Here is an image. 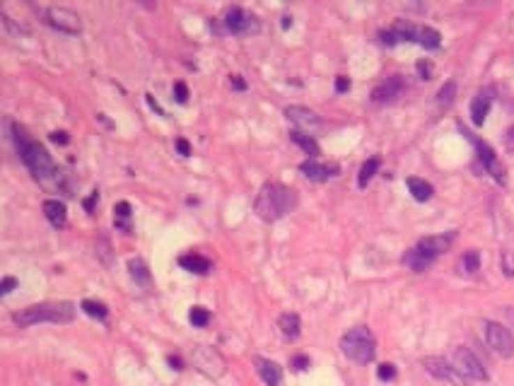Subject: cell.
Segmentation results:
<instances>
[{
	"mask_svg": "<svg viewBox=\"0 0 514 386\" xmlns=\"http://www.w3.org/2000/svg\"><path fill=\"white\" fill-rule=\"evenodd\" d=\"M340 350L348 360L358 364H370L375 362L377 355V341L372 336V331L367 326H355L348 333H343L340 338Z\"/></svg>",
	"mask_w": 514,
	"mask_h": 386,
	"instance_id": "4",
	"label": "cell"
},
{
	"mask_svg": "<svg viewBox=\"0 0 514 386\" xmlns=\"http://www.w3.org/2000/svg\"><path fill=\"white\" fill-rule=\"evenodd\" d=\"M13 140L15 148H17V155L22 160V164L31 171L36 181L46 189L61 191L66 196H73V184L68 179V174L56 167V162L51 160V155L46 153V148L41 143H36L34 138H29V133L24 130L20 123H13Z\"/></svg>",
	"mask_w": 514,
	"mask_h": 386,
	"instance_id": "1",
	"label": "cell"
},
{
	"mask_svg": "<svg viewBox=\"0 0 514 386\" xmlns=\"http://www.w3.org/2000/svg\"><path fill=\"white\" fill-rule=\"evenodd\" d=\"M416 44H421L423 49H428V51H434V49L442 46V36H439L437 29H432V27H418Z\"/></svg>",
	"mask_w": 514,
	"mask_h": 386,
	"instance_id": "24",
	"label": "cell"
},
{
	"mask_svg": "<svg viewBox=\"0 0 514 386\" xmlns=\"http://www.w3.org/2000/svg\"><path fill=\"white\" fill-rule=\"evenodd\" d=\"M179 265L183 270H188V273H196V275H208L213 268V263L208 261L206 256H201V254H183L179 256Z\"/></svg>",
	"mask_w": 514,
	"mask_h": 386,
	"instance_id": "19",
	"label": "cell"
},
{
	"mask_svg": "<svg viewBox=\"0 0 514 386\" xmlns=\"http://www.w3.org/2000/svg\"><path fill=\"white\" fill-rule=\"evenodd\" d=\"M75 311L77 309L73 302H41V304H29L15 311L13 321L20 328H29L36 323H70L75 319Z\"/></svg>",
	"mask_w": 514,
	"mask_h": 386,
	"instance_id": "3",
	"label": "cell"
},
{
	"mask_svg": "<svg viewBox=\"0 0 514 386\" xmlns=\"http://www.w3.org/2000/svg\"><path fill=\"white\" fill-rule=\"evenodd\" d=\"M452 364L456 367V372L464 379H471V382H487V372L478 357L469 350V348H456L452 353Z\"/></svg>",
	"mask_w": 514,
	"mask_h": 386,
	"instance_id": "9",
	"label": "cell"
},
{
	"mask_svg": "<svg viewBox=\"0 0 514 386\" xmlns=\"http://www.w3.org/2000/svg\"><path fill=\"white\" fill-rule=\"evenodd\" d=\"M0 17H3V24H5V29H8V34H27V29L22 27V24H15L13 22V17H8V15H0Z\"/></svg>",
	"mask_w": 514,
	"mask_h": 386,
	"instance_id": "33",
	"label": "cell"
},
{
	"mask_svg": "<svg viewBox=\"0 0 514 386\" xmlns=\"http://www.w3.org/2000/svg\"><path fill=\"white\" fill-rule=\"evenodd\" d=\"M225 29L229 34H237V36H251V34H259L261 32V22L254 13L244 8H229L225 13Z\"/></svg>",
	"mask_w": 514,
	"mask_h": 386,
	"instance_id": "8",
	"label": "cell"
},
{
	"mask_svg": "<svg viewBox=\"0 0 514 386\" xmlns=\"http://www.w3.org/2000/svg\"><path fill=\"white\" fill-rule=\"evenodd\" d=\"M176 150H179V153L183 155V157H188V155H191V145L186 143V140L183 138H179L176 140Z\"/></svg>",
	"mask_w": 514,
	"mask_h": 386,
	"instance_id": "41",
	"label": "cell"
},
{
	"mask_svg": "<svg viewBox=\"0 0 514 386\" xmlns=\"http://www.w3.org/2000/svg\"><path fill=\"white\" fill-rule=\"evenodd\" d=\"M232 87H234V90H239V92L246 90V82L242 80V75H232Z\"/></svg>",
	"mask_w": 514,
	"mask_h": 386,
	"instance_id": "42",
	"label": "cell"
},
{
	"mask_svg": "<svg viewBox=\"0 0 514 386\" xmlns=\"http://www.w3.org/2000/svg\"><path fill=\"white\" fill-rule=\"evenodd\" d=\"M128 270H130V278H133L138 285H148V283H150L148 265H145L140 258H130V261H128Z\"/></svg>",
	"mask_w": 514,
	"mask_h": 386,
	"instance_id": "26",
	"label": "cell"
},
{
	"mask_svg": "<svg viewBox=\"0 0 514 386\" xmlns=\"http://www.w3.org/2000/svg\"><path fill=\"white\" fill-rule=\"evenodd\" d=\"M82 311H85L87 316H92V319H107L109 316V309L104 302H94V300H82Z\"/></svg>",
	"mask_w": 514,
	"mask_h": 386,
	"instance_id": "27",
	"label": "cell"
},
{
	"mask_svg": "<svg viewBox=\"0 0 514 386\" xmlns=\"http://www.w3.org/2000/svg\"><path fill=\"white\" fill-rule=\"evenodd\" d=\"M492 99H495V92H492L490 87H487V90H481L478 95L474 97V102H471V121H474L476 126H483L485 123V116L492 107Z\"/></svg>",
	"mask_w": 514,
	"mask_h": 386,
	"instance_id": "14",
	"label": "cell"
},
{
	"mask_svg": "<svg viewBox=\"0 0 514 386\" xmlns=\"http://www.w3.org/2000/svg\"><path fill=\"white\" fill-rule=\"evenodd\" d=\"M97 254H99V256H102V261H104V263H112V256H109V242H107V239H99V244H97Z\"/></svg>",
	"mask_w": 514,
	"mask_h": 386,
	"instance_id": "35",
	"label": "cell"
},
{
	"mask_svg": "<svg viewBox=\"0 0 514 386\" xmlns=\"http://www.w3.org/2000/svg\"><path fill=\"white\" fill-rule=\"evenodd\" d=\"M174 97L179 104H186L188 102V87L183 85V82H174Z\"/></svg>",
	"mask_w": 514,
	"mask_h": 386,
	"instance_id": "34",
	"label": "cell"
},
{
	"mask_svg": "<svg viewBox=\"0 0 514 386\" xmlns=\"http://www.w3.org/2000/svg\"><path fill=\"white\" fill-rule=\"evenodd\" d=\"M418 72H421L423 80H430V65L428 63H418Z\"/></svg>",
	"mask_w": 514,
	"mask_h": 386,
	"instance_id": "44",
	"label": "cell"
},
{
	"mask_svg": "<svg viewBox=\"0 0 514 386\" xmlns=\"http://www.w3.org/2000/svg\"><path fill=\"white\" fill-rule=\"evenodd\" d=\"M256 372H259L261 382L266 386H280L282 384V369L278 362H273L269 357H254Z\"/></svg>",
	"mask_w": 514,
	"mask_h": 386,
	"instance_id": "15",
	"label": "cell"
},
{
	"mask_svg": "<svg viewBox=\"0 0 514 386\" xmlns=\"http://www.w3.org/2000/svg\"><path fill=\"white\" fill-rule=\"evenodd\" d=\"M191 362L198 372H203L211 379H220L227 372V362H225V357L220 355L218 348H213V346H193Z\"/></svg>",
	"mask_w": 514,
	"mask_h": 386,
	"instance_id": "6",
	"label": "cell"
},
{
	"mask_svg": "<svg viewBox=\"0 0 514 386\" xmlns=\"http://www.w3.org/2000/svg\"><path fill=\"white\" fill-rule=\"evenodd\" d=\"M403 87H406V82H403L401 75L386 77L384 82H379V85L372 90V102H375V104H391L393 99L401 97Z\"/></svg>",
	"mask_w": 514,
	"mask_h": 386,
	"instance_id": "12",
	"label": "cell"
},
{
	"mask_svg": "<svg viewBox=\"0 0 514 386\" xmlns=\"http://www.w3.org/2000/svg\"><path fill=\"white\" fill-rule=\"evenodd\" d=\"M295 203H297L295 191L278 184V181H271V184L261 186L259 196H256V203H254V210L261 220L275 222V220H280V217H285L287 213L295 208Z\"/></svg>",
	"mask_w": 514,
	"mask_h": 386,
	"instance_id": "2",
	"label": "cell"
},
{
	"mask_svg": "<svg viewBox=\"0 0 514 386\" xmlns=\"http://www.w3.org/2000/svg\"><path fill=\"white\" fill-rule=\"evenodd\" d=\"M278 328H280V333L287 338V341H295V338H300V333H302V319L295 314V311H285V314L278 316Z\"/></svg>",
	"mask_w": 514,
	"mask_h": 386,
	"instance_id": "20",
	"label": "cell"
},
{
	"mask_svg": "<svg viewBox=\"0 0 514 386\" xmlns=\"http://www.w3.org/2000/svg\"><path fill=\"white\" fill-rule=\"evenodd\" d=\"M44 215L46 220L51 222L56 229H63L68 225V210H66V203L59 201V198H49V201H44Z\"/></svg>",
	"mask_w": 514,
	"mask_h": 386,
	"instance_id": "18",
	"label": "cell"
},
{
	"mask_svg": "<svg viewBox=\"0 0 514 386\" xmlns=\"http://www.w3.org/2000/svg\"><path fill=\"white\" fill-rule=\"evenodd\" d=\"M15 288H17V278H3V285H0V295H10V292H13Z\"/></svg>",
	"mask_w": 514,
	"mask_h": 386,
	"instance_id": "36",
	"label": "cell"
},
{
	"mask_svg": "<svg viewBox=\"0 0 514 386\" xmlns=\"http://www.w3.org/2000/svg\"><path fill=\"white\" fill-rule=\"evenodd\" d=\"M483 331H485L487 346L500 355V357L505 360L514 357V336L510 333V328H505L497 321H483Z\"/></svg>",
	"mask_w": 514,
	"mask_h": 386,
	"instance_id": "10",
	"label": "cell"
},
{
	"mask_svg": "<svg viewBox=\"0 0 514 386\" xmlns=\"http://www.w3.org/2000/svg\"><path fill=\"white\" fill-rule=\"evenodd\" d=\"M290 140H292V143L300 145V148H302L304 153H307L312 160H317V157H319V153H322V150H319V145H317V140H314L312 135H304L302 130H290Z\"/></svg>",
	"mask_w": 514,
	"mask_h": 386,
	"instance_id": "23",
	"label": "cell"
},
{
	"mask_svg": "<svg viewBox=\"0 0 514 386\" xmlns=\"http://www.w3.org/2000/svg\"><path fill=\"white\" fill-rule=\"evenodd\" d=\"M188 321H191L196 328H206L208 323H211V311H208L206 307H191V311H188Z\"/></svg>",
	"mask_w": 514,
	"mask_h": 386,
	"instance_id": "28",
	"label": "cell"
},
{
	"mask_svg": "<svg viewBox=\"0 0 514 386\" xmlns=\"http://www.w3.org/2000/svg\"><path fill=\"white\" fill-rule=\"evenodd\" d=\"M423 367L425 372L430 374V377L439 379V382H447L452 386H464L466 379L461 377L459 372H456V367L449 360L444 357H437V355H430V357H423Z\"/></svg>",
	"mask_w": 514,
	"mask_h": 386,
	"instance_id": "11",
	"label": "cell"
},
{
	"mask_svg": "<svg viewBox=\"0 0 514 386\" xmlns=\"http://www.w3.org/2000/svg\"><path fill=\"white\" fill-rule=\"evenodd\" d=\"M500 265H502V273H505L507 278H514V252H502Z\"/></svg>",
	"mask_w": 514,
	"mask_h": 386,
	"instance_id": "31",
	"label": "cell"
},
{
	"mask_svg": "<svg viewBox=\"0 0 514 386\" xmlns=\"http://www.w3.org/2000/svg\"><path fill=\"white\" fill-rule=\"evenodd\" d=\"M377 377L381 379V382H391L393 377H396V367H393L391 362H384L377 367Z\"/></svg>",
	"mask_w": 514,
	"mask_h": 386,
	"instance_id": "32",
	"label": "cell"
},
{
	"mask_svg": "<svg viewBox=\"0 0 514 386\" xmlns=\"http://www.w3.org/2000/svg\"><path fill=\"white\" fill-rule=\"evenodd\" d=\"M130 220H133V208H130V203L128 201H119L116 206H114V225H116L119 232L130 234V232H133Z\"/></svg>",
	"mask_w": 514,
	"mask_h": 386,
	"instance_id": "21",
	"label": "cell"
},
{
	"mask_svg": "<svg viewBox=\"0 0 514 386\" xmlns=\"http://www.w3.org/2000/svg\"><path fill=\"white\" fill-rule=\"evenodd\" d=\"M461 133H464L466 138H469L471 143H474L476 153H478V162H481V164H483V169L492 176V179L497 181V184L505 186V184H507V171H505V164H502V162H500V157H497V155H495V150H492L487 143H483V140L476 138L474 133H469V130H466V128H461Z\"/></svg>",
	"mask_w": 514,
	"mask_h": 386,
	"instance_id": "7",
	"label": "cell"
},
{
	"mask_svg": "<svg viewBox=\"0 0 514 386\" xmlns=\"http://www.w3.org/2000/svg\"><path fill=\"white\" fill-rule=\"evenodd\" d=\"M285 116L290 123H295L297 128H317L322 126V118L307 107H287L285 109Z\"/></svg>",
	"mask_w": 514,
	"mask_h": 386,
	"instance_id": "17",
	"label": "cell"
},
{
	"mask_svg": "<svg viewBox=\"0 0 514 386\" xmlns=\"http://www.w3.org/2000/svg\"><path fill=\"white\" fill-rule=\"evenodd\" d=\"M406 186H408V191H411V196L416 198V201H421V203H425V201H430V198H432V184H428V181L425 179H418V176H411V179L406 181Z\"/></svg>",
	"mask_w": 514,
	"mask_h": 386,
	"instance_id": "22",
	"label": "cell"
},
{
	"mask_svg": "<svg viewBox=\"0 0 514 386\" xmlns=\"http://www.w3.org/2000/svg\"><path fill=\"white\" fill-rule=\"evenodd\" d=\"M505 143H507V150H510V153H514V126H512L510 130H507Z\"/></svg>",
	"mask_w": 514,
	"mask_h": 386,
	"instance_id": "43",
	"label": "cell"
},
{
	"mask_svg": "<svg viewBox=\"0 0 514 386\" xmlns=\"http://www.w3.org/2000/svg\"><path fill=\"white\" fill-rule=\"evenodd\" d=\"M290 24H292V17H282V27H290Z\"/></svg>",
	"mask_w": 514,
	"mask_h": 386,
	"instance_id": "46",
	"label": "cell"
},
{
	"mask_svg": "<svg viewBox=\"0 0 514 386\" xmlns=\"http://www.w3.org/2000/svg\"><path fill=\"white\" fill-rule=\"evenodd\" d=\"M350 90V80L345 75L335 77V92H348Z\"/></svg>",
	"mask_w": 514,
	"mask_h": 386,
	"instance_id": "39",
	"label": "cell"
},
{
	"mask_svg": "<svg viewBox=\"0 0 514 386\" xmlns=\"http://www.w3.org/2000/svg\"><path fill=\"white\" fill-rule=\"evenodd\" d=\"M51 140H54L56 145H68V140L70 138H68L66 130H54V133H51Z\"/></svg>",
	"mask_w": 514,
	"mask_h": 386,
	"instance_id": "38",
	"label": "cell"
},
{
	"mask_svg": "<svg viewBox=\"0 0 514 386\" xmlns=\"http://www.w3.org/2000/svg\"><path fill=\"white\" fill-rule=\"evenodd\" d=\"M99 201V193L97 191H92L90 193V198H85V203H82V206H85V210L87 213H92L94 210V203H97Z\"/></svg>",
	"mask_w": 514,
	"mask_h": 386,
	"instance_id": "40",
	"label": "cell"
},
{
	"mask_svg": "<svg viewBox=\"0 0 514 386\" xmlns=\"http://www.w3.org/2000/svg\"><path fill=\"white\" fill-rule=\"evenodd\" d=\"M292 367H295V369H307L309 367V357H307V355H295V357H292Z\"/></svg>",
	"mask_w": 514,
	"mask_h": 386,
	"instance_id": "37",
	"label": "cell"
},
{
	"mask_svg": "<svg viewBox=\"0 0 514 386\" xmlns=\"http://www.w3.org/2000/svg\"><path fill=\"white\" fill-rule=\"evenodd\" d=\"M36 13H39V17L44 20L49 27L59 29L63 34L77 36L82 32V22H80V17H77V13H73V10H68V8L51 5V8H36Z\"/></svg>",
	"mask_w": 514,
	"mask_h": 386,
	"instance_id": "5",
	"label": "cell"
},
{
	"mask_svg": "<svg viewBox=\"0 0 514 386\" xmlns=\"http://www.w3.org/2000/svg\"><path fill=\"white\" fill-rule=\"evenodd\" d=\"M300 171L307 176L309 181H328L331 176L338 174V167L335 164H319L317 160H307L300 164Z\"/></svg>",
	"mask_w": 514,
	"mask_h": 386,
	"instance_id": "16",
	"label": "cell"
},
{
	"mask_svg": "<svg viewBox=\"0 0 514 386\" xmlns=\"http://www.w3.org/2000/svg\"><path fill=\"white\" fill-rule=\"evenodd\" d=\"M379 167H381L379 157H370L363 167H360V174H358V186H360V189H365V186L375 179V174L379 171Z\"/></svg>",
	"mask_w": 514,
	"mask_h": 386,
	"instance_id": "25",
	"label": "cell"
},
{
	"mask_svg": "<svg viewBox=\"0 0 514 386\" xmlns=\"http://www.w3.org/2000/svg\"><path fill=\"white\" fill-rule=\"evenodd\" d=\"M454 237H456L454 232L437 234V237H425V239H421V242H418V247H421L430 258H437V256H442L444 252H449V247H452Z\"/></svg>",
	"mask_w": 514,
	"mask_h": 386,
	"instance_id": "13",
	"label": "cell"
},
{
	"mask_svg": "<svg viewBox=\"0 0 514 386\" xmlns=\"http://www.w3.org/2000/svg\"><path fill=\"white\" fill-rule=\"evenodd\" d=\"M167 360H169L172 369H183V367H181V360H179V357H172V355H169V357H167Z\"/></svg>",
	"mask_w": 514,
	"mask_h": 386,
	"instance_id": "45",
	"label": "cell"
},
{
	"mask_svg": "<svg viewBox=\"0 0 514 386\" xmlns=\"http://www.w3.org/2000/svg\"><path fill=\"white\" fill-rule=\"evenodd\" d=\"M461 265H464V270L469 275H474L476 270L481 268V254L476 252V249H469V252L464 254V261H461Z\"/></svg>",
	"mask_w": 514,
	"mask_h": 386,
	"instance_id": "29",
	"label": "cell"
},
{
	"mask_svg": "<svg viewBox=\"0 0 514 386\" xmlns=\"http://www.w3.org/2000/svg\"><path fill=\"white\" fill-rule=\"evenodd\" d=\"M454 95H456V82H454V80H449L447 85H444L442 90L437 92V104H439V107H442V109H447L449 104L454 102Z\"/></svg>",
	"mask_w": 514,
	"mask_h": 386,
	"instance_id": "30",
	"label": "cell"
}]
</instances>
